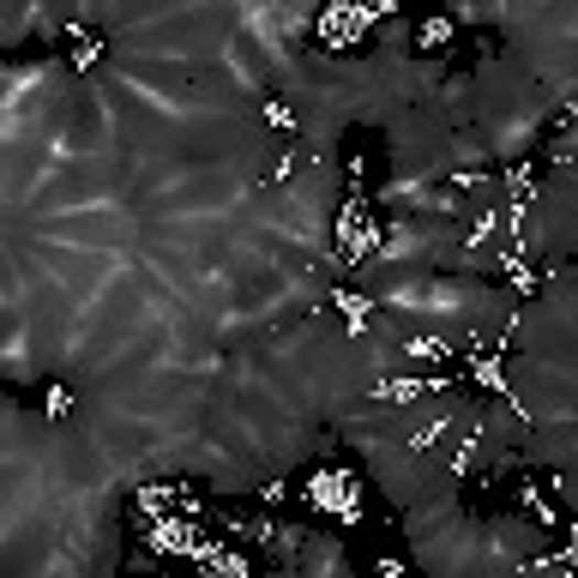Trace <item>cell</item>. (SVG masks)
<instances>
[{
  "label": "cell",
  "mask_w": 578,
  "mask_h": 578,
  "mask_svg": "<svg viewBox=\"0 0 578 578\" xmlns=\"http://www.w3.org/2000/svg\"><path fill=\"white\" fill-rule=\"evenodd\" d=\"M295 567H326V572H343V548H338V536H326V531H307L302 536V555H295Z\"/></svg>",
  "instance_id": "6da1fadb"
}]
</instances>
